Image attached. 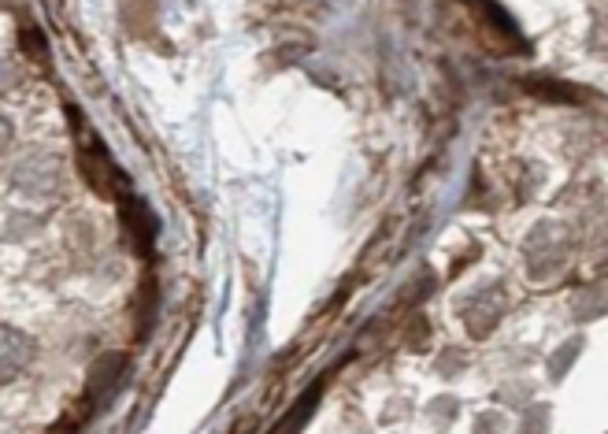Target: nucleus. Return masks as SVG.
Returning <instances> with one entry per match:
<instances>
[{
  "instance_id": "9",
  "label": "nucleus",
  "mask_w": 608,
  "mask_h": 434,
  "mask_svg": "<svg viewBox=\"0 0 608 434\" xmlns=\"http://www.w3.org/2000/svg\"><path fill=\"white\" fill-rule=\"evenodd\" d=\"M527 90L545 101H579V93L568 90L564 82H545V78H527Z\"/></svg>"
},
{
  "instance_id": "5",
  "label": "nucleus",
  "mask_w": 608,
  "mask_h": 434,
  "mask_svg": "<svg viewBox=\"0 0 608 434\" xmlns=\"http://www.w3.org/2000/svg\"><path fill=\"white\" fill-rule=\"evenodd\" d=\"M505 308H508L505 290H501L497 282H490V286H482L471 301L460 305V316H464V327H468L471 338H490V334L497 331L501 316H505Z\"/></svg>"
},
{
  "instance_id": "4",
  "label": "nucleus",
  "mask_w": 608,
  "mask_h": 434,
  "mask_svg": "<svg viewBox=\"0 0 608 434\" xmlns=\"http://www.w3.org/2000/svg\"><path fill=\"white\" fill-rule=\"evenodd\" d=\"M78 164H82V179L93 186V190L101 193V197H115V186L123 182V171L112 164V156L108 149L101 145V138L89 130V138L82 134V145H78Z\"/></svg>"
},
{
  "instance_id": "3",
  "label": "nucleus",
  "mask_w": 608,
  "mask_h": 434,
  "mask_svg": "<svg viewBox=\"0 0 608 434\" xmlns=\"http://www.w3.org/2000/svg\"><path fill=\"white\" fill-rule=\"evenodd\" d=\"M123 375H127V353H119V349L101 353L86 371V397H82V409L93 416V409H101L104 401L119 390Z\"/></svg>"
},
{
  "instance_id": "10",
  "label": "nucleus",
  "mask_w": 608,
  "mask_h": 434,
  "mask_svg": "<svg viewBox=\"0 0 608 434\" xmlns=\"http://www.w3.org/2000/svg\"><path fill=\"white\" fill-rule=\"evenodd\" d=\"M579 349H583V338H571L568 345H560L557 349V357L549 360V379H560L564 371L575 364V357H579Z\"/></svg>"
},
{
  "instance_id": "2",
  "label": "nucleus",
  "mask_w": 608,
  "mask_h": 434,
  "mask_svg": "<svg viewBox=\"0 0 608 434\" xmlns=\"http://www.w3.org/2000/svg\"><path fill=\"white\" fill-rule=\"evenodd\" d=\"M564 260H568V227L553 223V219L538 223L527 238V275L538 282H549L553 275L564 271Z\"/></svg>"
},
{
  "instance_id": "14",
  "label": "nucleus",
  "mask_w": 608,
  "mask_h": 434,
  "mask_svg": "<svg viewBox=\"0 0 608 434\" xmlns=\"http://www.w3.org/2000/svg\"><path fill=\"white\" fill-rule=\"evenodd\" d=\"M12 141H15V123L4 112H0V156L12 149Z\"/></svg>"
},
{
  "instance_id": "6",
  "label": "nucleus",
  "mask_w": 608,
  "mask_h": 434,
  "mask_svg": "<svg viewBox=\"0 0 608 434\" xmlns=\"http://www.w3.org/2000/svg\"><path fill=\"white\" fill-rule=\"evenodd\" d=\"M119 223H123V234L127 242L134 245L138 256H152V242H156V219L138 197H119Z\"/></svg>"
},
{
  "instance_id": "1",
  "label": "nucleus",
  "mask_w": 608,
  "mask_h": 434,
  "mask_svg": "<svg viewBox=\"0 0 608 434\" xmlns=\"http://www.w3.org/2000/svg\"><path fill=\"white\" fill-rule=\"evenodd\" d=\"M12 186L26 197H52L64 190V160L56 149H30L15 160Z\"/></svg>"
},
{
  "instance_id": "13",
  "label": "nucleus",
  "mask_w": 608,
  "mask_h": 434,
  "mask_svg": "<svg viewBox=\"0 0 608 434\" xmlns=\"http://www.w3.org/2000/svg\"><path fill=\"white\" fill-rule=\"evenodd\" d=\"M505 431V412H482L475 420V434H497Z\"/></svg>"
},
{
  "instance_id": "12",
  "label": "nucleus",
  "mask_w": 608,
  "mask_h": 434,
  "mask_svg": "<svg viewBox=\"0 0 608 434\" xmlns=\"http://www.w3.org/2000/svg\"><path fill=\"white\" fill-rule=\"evenodd\" d=\"M549 431V409L538 405V409L527 412V420H523V434H545Z\"/></svg>"
},
{
  "instance_id": "11",
  "label": "nucleus",
  "mask_w": 608,
  "mask_h": 434,
  "mask_svg": "<svg viewBox=\"0 0 608 434\" xmlns=\"http://www.w3.org/2000/svg\"><path fill=\"white\" fill-rule=\"evenodd\" d=\"M19 41H23V49H26V52L34 49V60H38V64H45V60H49V45H45V38H41V30H38L34 23L23 26Z\"/></svg>"
},
{
  "instance_id": "7",
  "label": "nucleus",
  "mask_w": 608,
  "mask_h": 434,
  "mask_svg": "<svg viewBox=\"0 0 608 434\" xmlns=\"http://www.w3.org/2000/svg\"><path fill=\"white\" fill-rule=\"evenodd\" d=\"M34 357V342L15 327H0V386H8Z\"/></svg>"
},
{
  "instance_id": "15",
  "label": "nucleus",
  "mask_w": 608,
  "mask_h": 434,
  "mask_svg": "<svg viewBox=\"0 0 608 434\" xmlns=\"http://www.w3.org/2000/svg\"><path fill=\"white\" fill-rule=\"evenodd\" d=\"M89 412L86 409H78L75 416H71V420H64V423H56V427H52L49 434H78V427H82V420H86Z\"/></svg>"
},
{
  "instance_id": "8",
  "label": "nucleus",
  "mask_w": 608,
  "mask_h": 434,
  "mask_svg": "<svg viewBox=\"0 0 608 434\" xmlns=\"http://www.w3.org/2000/svg\"><path fill=\"white\" fill-rule=\"evenodd\" d=\"M323 390H327V379H316V386H312V390H304L301 401H297V405H293V409L282 416V423L275 427V434H297V431H301L304 423L312 420V412H316Z\"/></svg>"
}]
</instances>
